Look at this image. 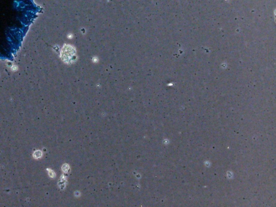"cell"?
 Listing matches in <instances>:
<instances>
[{
  "label": "cell",
  "mask_w": 276,
  "mask_h": 207,
  "mask_svg": "<svg viewBox=\"0 0 276 207\" xmlns=\"http://www.w3.org/2000/svg\"><path fill=\"white\" fill-rule=\"evenodd\" d=\"M42 153L41 152V151L36 150V151H35L34 152L33 156H34V158H35V159H38V158H40L42 156Z\"/></svg>",
  "instance_id": "6da1fadb"
}]
</instances>
